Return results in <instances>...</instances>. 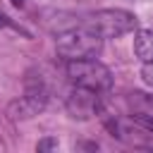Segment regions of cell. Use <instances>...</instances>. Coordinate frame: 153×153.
I'll list each match as a JSON object with an SVG mask.
<instances>
[{
	"instance_id": "1",
	"label": "cell",
	"mask_w": 153,
	"mask_h": 153,
	"mask_svg": "<svg viewBox=\"0 0 153 153\" xmlns=\"http://www.w3.org/2000/svg\"><path fill=\"white\" fill-rule=\"evenodd\" d=\"M55 48L65 60H86V57H96L100 53L103 38L98 33H93L88 26L76 24V26L57 33Z\"/></svg>"
},
{
	"instance_id": "2",
	"label": "cell",
	"mask_w": 153,
	"mask_h": 153,
	"mask_svg": "<svg viewBox=\"0 0 153 153\" xmlns=\"http://www.w3.org/2000/svg\"><path fill=\"white\" fill-rule=\"evenodd\" d=\"M65 72H67V79L74 86H84V88H91V91H98V93H105V91L112 88V74H110V69L103 62H98L96 57L67 60Z\"/></svg>"
},
{
	"instance_id": "3",
	"label": "cell",
	"mask_w": 153,
	"mask_h": 153,
	"mask_svg": "<svg viewBox=\"0 0 153 153\" xmlns=\"http://www.w3.org/2000/svg\"><path fill=\"white\" fill-rule=\"evenodd\" d=\"M84 26L100 38H120L136 29V17L127 10H98L84 19Z\"/></svg>"
},
{
	"instance_id": "4",
	"label": "cell",
	"mask_w": 153,
	"mask_h": 153,
	"mask_svg": "<svg viewBox=\"0 0 153 153\" xmlns=\"http://www.w3.org/2000/svg\"><path fill=\"white\" fill-rule=\"evenodd\" d=\"M65 108L74 120H91V117L103 112L100 93L91 91V88H84V86H74L65 96Z\"/></svg>"
},
{
	"instance_id": "5",
	"label": "cell",
	"mask_w": 153,
	"mask_h": 153,
	"mask_svg": "<svg viewBox=\"0 0 153 153\" xmlns=\"http://www.w3.org/2000/svg\"><path fill=\"white\" fill-rule=\"evenodd\" d=\"M45 100H48V91L38 84L36 88H29L26 96L12 100V103L7 105V115H10L12 120H31V117H36L38 112H43Z\"/></svg>"
},
{
	"instance_id": "6",
	"label": "cell",
	"mask_w": 153,
	"mask_h": 153,
	"mask_svg": "<svg viewBox=\"0 0 153 153\" xmlns=\"http://www.w3.org/2000/svg\"><path fill=\"white\" fill-rule=\"evenodd\" d=\"M134 53L141 62H153V29H141L134 36Z\"/></svg>"
},
{
	"instance_id": "7",
	"label": "cell",
	"mask_w": 153,
	"mask_h": 153,
	"mask_svg": "<svg viewBox=\"0 0 153 153\" xmlns=\"http://www.w3.org/2000/svg\"><path fill=\"white\" fill-rule=\"evenodd\" d=\"M131 122H134L136 127H141L143 131H151V134H153V117H148V115H143V112H134V115H131Z\"/></svg>"
},
{
	"instance_id": "8",
	"label": "cell",
	"mask_w": 153,
	"mask_h": 153,
	"mask_svg": "<svg viewBox=\"0 0 153 153\" xmlns=\"http://www.w3.org/2000/svg\"><path fill=\"white\" fill-rule=\"evenodd\" d=\"M141 79H143V84H146L148 88H153V62H143V67H141Z\"/></svg>"
},
{
	"instance_id": "9",
	"label": "cell",
	"mask_w": 153,
	"mask_h": 153,
	"mask_svg": "<svg viewBox=\"0 0 153 153\" xmlns=\"http://www.w3.org/2000/svg\"><path fill=\"white\" fill-rule=\"evenodd\" d=\"M50 148H57V139H43V141H38V151H50Z\"/></svg>"
},
{
	"instance_id": "10",
	"label": "cell",
	"mask_w": 153,
	"mask_h": 153,
	"mask_svg": "<svg viewBox=\"0 0 153 153\" xmlns=\"http://www.w3.org/2000/svg\"><path fill=\"white\" fill-rule=\"evenodd\" d=\"M10 24H12V22H10V19H7V17L0 12V29H2V26H10Z\"/></svg>"
},
{
	"instance_id": "11",
	"label": "cell",
	"mask_w": 153,
	"mask_h": 153,
	"mask_svg": "<svg viewBox=\"0 0 153 153\" xmlns=\"http://www.w3.org/2000/svg\"><path fill=\"white\" fill-rule=\"evenodd\" d=\"M12 5H17V7H22V5H24V0H12Z\"/></svg>"
},
{
	"instance_id": "12",
	"label": "cell",
	"mask_w": 153,
	"mask_h": 153,
	"mask_svg": "<svg viewBox=\"0 0 153 153\" xmlns=\"http://www.w3.org/2000/svg\"><path fill=\"white\" fill-rule=\"evenodd\" d=\"M141 2H148V0H141Z\"/></svg>"
}]
</instances>
